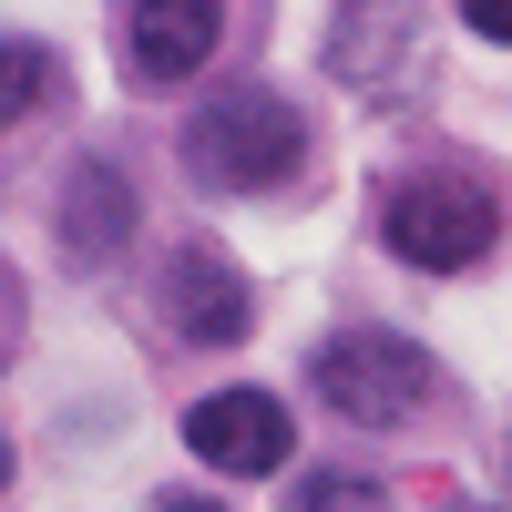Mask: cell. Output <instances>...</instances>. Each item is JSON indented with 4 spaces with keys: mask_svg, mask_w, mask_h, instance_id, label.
<instances>
[{
    "mask_svg": "<svg viewBox=\"0 0 512 512\" xmlns=\"http://www.w3.org/2000/svg\"><path fill=\"white\" fill-rule=\"evenodd\" d=\"M379 236H390L400 267L451 277V267H482V256L502 246V205H492V185L431 164V175H400L390 195H379Z\"/></svg>",
    "mask_w": 512,
    "mask_h": 512,
    "instance_id": "obj_1",
    "label": "cell"
},
{
    "mask_svg": "<svg viewBox=\"0 0 512 512\" xmlns=\"http://www.w3.org/2000/svg\"><path fill=\"white\" fill-rule=\"evenodd\" d=\"M297 144H308V123H297L267 82H236V93H216L185 123V175L216 185V195H256V185H277L297 164Z\"/></svg>",
    "mask_w": 512,
    "mask_h": 512,
    "instance_id": "obj_2",
    "label": "cell"
},
{
    "mask_svg": "<svg viewBox=\"0 0 512 512\" xmlns=\"http://www.w3.org/2000/svg\"><path fill=\"white\" fill-rule=\"evenodd\" d=\"M308 379L328 390L338 420H369V431H400V420H420V410H431V390H441L431 349H410L400 328H338L328 349H318Z\"/></svg>",
    "mask_w": 512,
    "mask_h": 512,
    "instance_id": "obj_3",
    "label": "cell"
},
{
    "mask_svg": "<svg viewBox=\"0 0 512 512\" xmlns=\"http://www.w3.org/2000/svg\"><path fill=\"white\" fill-rule=\"evenodd\" d=\"M185 451L205 472H277L287 461V400L277 390H216L185 410Z\"/></svg>",
    "mask_w": 512,
    "mask_h": 512,
    "instance_id": "obj_4",
    "label": "cell"
},
{
    "mask_svg": "<svg viewBox=\"0 0 512 512\" xmlns=\"http://www.w3.org/2000/svg\"><path fill=\"white\" fill-rule=\"evenodd\" d=\"M216 41H226L216 0H134V11H123V62H134L144 82H185Z\"/></svg>",
    "mask_w": 512,
    "mask_h": 512,
    "instance_id": "obj_5",
    "label": "cell"
},
{
    "mask_svg": "<svg viewBox=\"0 0 512 512\" xmlns=\"http://www.w3.org/2000/svg\"><path fill=\"white\" fill-rule=\"evenodd\" d=\"M164 308H175V338H205V349H236V338L256 328L246 277L226 267V256H205V246L175 256V277H164Z\"/></svg>",
    "mask_w": 512,
    "mask_h": 512,
    "instance_id": "obj_6",
    "label": "cell"
},
{
    "mask_svg": "<svg viewBox=\"0 0 512 512\" xmlns=\"http://www.w3.org/2000/svg\"><path fill=\"white\" fill-rule=\"evenodd\" d=\"M123 236H134V185H123V164H82L72 195H62V256L72 267H103Z\"/></svg>",
    "mask_w": 512,
    "mask_h": 512,
    "instance_id": "obj_7",
    "label": "cell"
},
{
    "mask_svg": "<svg viewBox=\"0 0 512 512\" xmlns=\"http://www.w3.org/2000/svg\"><path fill=\"white\" fill-rule=\"evenodd\" d=\"M287 512H390V502H379L369 472H308V482L287 492Z\"/></svg>",
    "mask_w": 512,
    "mask_h": 512,
    "instance_id": "obj_8",
    "label": "cell"
},
{
    "mask_svg": "<svg viewBox=\"0 0 512 512\" xmlns=\"http://www.w3.org/2000/svg\"><path fill=\"white\" fill-rule=\"evenodd\" d=\"M41 103V52L31 41H0V123H21Z\"/></svg>",
    "mask_w": 512,
    "mask_h": 512,
    "instance_id": "obj_9",
    "label": "cell"
},
{
    "mask_svg": "<svg viewBox=\"0 0 512 512\" xmlns=\"http://www.w3.org/2000/svg\"><path fill=\"white\" fill-rule=\"evenodd\" d=\"M461 21H472L482 41H512V0H461Z\"/></svg>",
    "mask_w": 512,
    "mask_h": 512,
    "instance_id": "obj_10",
    "label": "cell"
},
{
    "mask_svg": "<svg viewBox=\"0 0 512 512\" xmlns=\"http://www.w3.org/2000/svg\"><path fill=\"white\" fill-rule=\"evenodd\" d=\"M164 512H216V502H164Z\"/></svg>",
    "mask_w": 512,
    "mask_h": 512,
    "instance_id": "obj_11",
    "label": "cell"
},
{
    "mask_svg": "<svg viewBox=\"0 0 512 512\" xmlns=\"http://www.w3.org/2000/svg\"><path fill=\"white\" fill-rule=\"evenodd\" d=\"M0 482H11V441H0Z\"/></svg>",
    "mask_w": 512,
    "mask_h": 512,
    "instance_id": "obj_12",
    "label": "cell"
}]
</instances>
